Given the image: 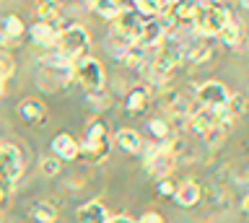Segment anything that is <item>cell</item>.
Listing matches in <instances>:
<instances>
[{
    "label": "cell",
    "instance_id": "e0dca14e",
    "mask_svg": "<svg viewBox=\"0 0 249 223\" xmlns=\"http://www.w3.org/2000/svg\"><path fill=\"white\" fill-rule=\"evenodd\" d=\"M60 16H62V5H60V3H50V0H44V3L36 5V21H39V24L60 26V24H57Z\"/></svg>",
    "mask_w": 249,
    "mask_h": 223
},
{
    "label": "cell",
    "instance_id": "4fadbf2b",
    "mask_svg": "<svg viewBox=\"0 0 249 223\" xmlns=\"http://www.w3.org/2000/svg\"><path fill=\"white\" fill-rule=\"evenodd\" d=\"M75 215H78V221H81V223H107L109 221L107 207H104V203H99V200H91V203L81 205Z\"/></svg>",
    "mask_w": 249,
    "mask_h": 223
},
{
    "label": "cell",
    "instance_id": "83f0119b",
    "mask_svg": "<svg viewBox=\"0 0 249 223\" xmlns=\"http://www.w3.org/2000/svg\"><path fill=\"white\" fill-rule=\"evenodd\" d=\"M226 133H229L226 127L215 125V127H210L208 133H202V137H205V143H208V145H221V140L226 137Z\"/></svg>",
    "mask_w": 249,
    "mask_h": 223
},
{
    "label": "cell",
    "instance_id": "52a82bcc",
    "mask_svg": "<svg viewBox=\"0 0 249 223\" xmlns=\"http://www.w3.org/2000/svg\"><path fill=\"white\" fill-rule=\"evenodd\" d=\"M23 172V156L21 151L11 143H3L0 140V182L3 184H11L21 176Z\"/></svg>",
    "mask_w": 249,
    "mask_h": 223
},
{
    "label": "cell",
    "instance_id": "e575fe53",
    "mask_svg": "<svg viewBox=\"0 0 249 223\" xmlns=\"http://www.w3.org/2000/svg\"><path fill=\"white\" fill-rule=\"evenodd\" d=\"M244 213H247V215H249V195H247V197H244Z\"/></svg>",
    "mask_w": 249,
    "mask_h": 223
},
{
    "label": "cell",
    "instance_id": "5bb4252c",
    "mask_svg": "<svg viewBox=\"0 0 249 223\" xmlns=\"http://www.w3.org/2000/svg\"><path fill=\"white\" fill-rule=\"evenodd\" d=\"M62 26H52V24H36L31 26V42L36 44V47H54V42H57V34H60Z\"/></svg>",
    "mask_w": 249,
    "mask_h": 223
},
{
    "label": "cell",
    "instance_id": "2e32d148",
    "mask_svg": "<svg viewBox=\"0 0 249 223\" xmlns=\"http://www.w3.org/2000/svg\"><path fill=\"white\" fill-rule=\"evenodd\" d=\"M114 143L120 145L124 153H140L143 151V137H140L135 130H120L114 135Z\"/></svg>",
    "mask_w": 249,
    "mask_h": 223
},
{
    "label": "cell",
    "instance_id": "7a4b0ae2",
    "mask_svg": "<svg viewBox=\"0 0 249 223\" xmlns=\"http://www.w3.org/2000/svg\"><path fill=\"white\" fill-rule=\"evenodd\" d=\"M231 18H233L231 11L221 3H195L192 29L202 36V39H208V36H215Z\"/></svg>",
    "mask_w": 249,
    "mask_h": 223
},
{
    "label": "cell",
    "instance_id": "f1b7e54d",
    "mask_svg": "<svg viewBox=\"0 0 249 223\" xmlns=\"http://www.w3.org/2000/svg\"><path fill=\"white\" fill-rule=\"evenodd\" d=\"M148 130H151V133H153L156 137H159V143H161V140H166L169 133H171V127H169L163 120H153L151 125H148Z\"/></svg>",
    "mask_w": 249,
    "mask_h": 223
},
{
    "label": "cell",
    "instance_id": "d6986e66",
    "mask_svg": "<svg viewBox=\"0 0 249 223\" xmlns=\"http://www.w3.org/2000/svg\"><path fill=\"white\" fill-rule=\"evenodd\" d=\"M190 125L202 135V133H208L210 127L218 125V117H215V112H210V109H197V112L190 114Z\"/></svg>",
    "mask_w": 249,
    "mask_h": 223
},
{
    "label": "cell",
    "instance_id": "74e56055",
    "mask_svg": "<svg viewBox=\"0 0 249 223\" xmlns=\"http://www.w3.org/2000/svg\"><path fill=\"white\" fill-rule=\"evenodd\" d=\"M0 203H3V192H0Z\"/></svg>",
    "mask_w": 249,
    "mask_h": 223
},
{
    "label": "cell",
    "instance_id": "7402d4cb",
    "mask_svg": "<svg viewBox=\"0 0 249 223\" xmlns=\"http://www.w3.org/2000/svg\"><path fill=\"white\" fill-rule=\"evenodd\" d=\"M210 55H213V47H210L208 42H195L192 47L184 50V57L190 60V63H208Z\"/></svg>",
    "mask_w": 249,
    "mask_h": 223
},
{
    "label": "cell",
    "instance_id": "9c48e42d",
    "mask_svg": "<svg viewBox=\"0 0 249 223\" xmlns=\"http://www.w3.org/2000/svg\"><path fill=\"white\" fill-rule=\"evenodd\" d=\"M145 166H148V174H153L156 179H166L171 174V169H174V153H171L169 143L163 145L159 153H153V156L145 158Z\"/></svg>",
    "mask_w": 249,
    "mask_h": 223
},
{
    "label": "cell",
    "instance_id": "277c9868",
    "mask_svg": "<svg viewBox=\"0 0 249 223\" xmlns=\"http://www.w3.org/2000/svg\"><path fill=\"white\" fill-rule=\"evenodd\" d=\"M73 78L75 83H81L86 94H101L104 91V83H107V75H104V68L96 57L86 55L81 57L78 63H73Z\"/></svg>",
    "mask_w": 249,
    "mask_h": 223
},
{
    "label": "cell",
    "instance_id": "8992f818",
    "mask_svg": "<svg viewBox=\"0 0 249 223\" xmlns=\"http://www.w3.org/2000/svg\"><path fill=\"white\" fill-rule=\"evenodd\" d=\"M231 91L223 86L221 81H202L197 88H195V99H197L200 109H210V112H218L223 109L226 102H229Z\"/></svg>",
    "mask_w": 249,
    "mask_h": 223
},
{
    "label": "cell",
    "instance_id": "603a6c76",
    "mask_svg": "<svg viewBox=\"0 0 249 223\" xmlns=\"http://www.w3.org/2000/svg\"><path fill=\"white\" fill-rule=\"evenodd\" d=\"M124 106H127V112H132V114L143 112L148 106V91L145 88H132L127 94V99H124Z\"/></svg>",
    "mask_w": 249,
    "mask_h": 223
},
{
    "label": "cell",
    "instance_id": "ffe728a7",
    "mask_svg": "<svg viewBox=\"0 0 249 223\" xmlns=\"http://www.w3.org/2000/svg\"><path fill=\"white\" fill-rule=\"evenodd\" d=\"M18 112H21V117L26 120V122H42V120L47 117L44 104L36 102V99H26V102L18 106Z\"/></svg>",
    "mask_w": 249,
    "mask_h": 223
},
{
    "label": "cell",
    "instance_id": "484cf974",
    "mask_svg": "<svg viewBox=\"0 0 249 223\" xmlns=\"http://www.w3.org/2000/svg\"><path fill=\"white\" fill-rule=\"evenodd\" d=\"M130 39H124V36H120V34H114V32H109V39H107V50L112 52V55L120 60L122 55H124V50L130 47Z\"/></svg>",
    "mask_w": 249,
    "mask_h": 223
},
{
    "label": "cell",
    "instance_id": "8fae6325",
    "mask_svg": "<svg viewBox=\"0 0 249 223\" xmlns=\"http://www.w3.org/2000/svg\"><path fill=\"white\" fill-rule=\"evenodd\" d=\"M52 153L57 161H75L81 156V145H78V140L73 135L60 133V135H54V140H52Z\"/></svg>",
    "mask_w": 249,
    "mask_h": 223
},
{
    "label": "cell",
    "instance_id": "ba28073f",
    "mask_svg": "<svg viewBox=\"0 0 249 223\" xmlns=\"http://www.w3.org/2000/svg\"><path fill=\"white\" fill-rule=\"evenodd\" d=\"M140 29H143V18H140L132 8H124L120 16L112 21V32L124 36V39H130V42H135V36H138Z\"/></svg>",
    "mask_w": 249,
    "mask_h": 223
},
{
    "label": "cell",
    "instance_id": "7c38bea8",
    "mask_svg": "<svg viewBox=\"0 0 249 223\" xmlns=\"http://www.w3.org/2000/svg\"><path fill=\"white\" fill-rule=\"evenodd\" d=\"M174 200L179 207H192L200 203V184L192 182V179H184L182 184H177L174 189Z\"/></svg>",
    "mask_w": 249,
    "mask_h": 223
},
{
    "label": "cell",
    "instance_id": "8d00e7d4",
    "mask_svg": "<svg viewBox=\"0 0 249 223\" xmlns=\"http://www.w3.org/2000/svg\"><path fill=\"white\" fill-rule=\"evenodd\" d=\"M0 94H3V81H0Z\"/></svg>",
    "mask_w": 249,
    "mask_h": 223
},
{
    "label": "cell",
    "instance_id": "cb8c5ba5",
    "mask_svg": "<svg viewBox=\"0 0 249 223\" xmlns=\"http://www.w3.org/2000/svg\"><path fill=\"white\" fill-rule=\"evenodd\" d=\"M120 63L127 65V68H143V63H145V50L138 47V44L132 42L130 47L124 50V55L120 57Z\"/></svg>",
    "mask_w": 249,
    "mask_h": 223
},
{
    "label": "cell",
    "instance_id": "d4e9b609",
    "mask_svg": "<svg viewBox=\"0 0 249 223\" xmlns=\"http://www.w3.org/2000/svg\"><path fill=\"white\" fill-rule=\"evenodd\" d=\"M132 11H135L143 21H148V18H156V16H159V3H156V0H135Z\"/></svg>",
    "mask_w": 249,
    "mask_h": 223
},
{
    "label": "cell",
    "instance_id": "3957f363",
    "mask_svg": "<svg viewBox=\"0 0 249 223\" xmlns=\"http://www.w3.org/2000/svg\"><path fill=\"white\" fill-rule=\"evenodd\" d=\"M91 47V39H89V32L83 26H65L60 29L57 34V42H54V55H60L62 60L68 63H78L81 57H86V52Z\"/></svg>",
    "mask_w": 249,
    "mask_h": 223
},
{
    "label": "cell",
    "instance_id": "ac0fdd59",
    "mask_svg": "<svg viewBox=\"0 0 249 223\" xmlns=\"http://www.w3.org/2000/svg\"><path fill=\"white\" fill-rule=\"evenodd\" d=\"M89 8L96 13V16H101L104 21H114L124 11V5L122 3H114V0H93Z\"/></svg>",
    "mask_w": 249,
    "mask_h": 223
},
{
    "label": "cell",
    "instance_id": "30bf717a",
    "mask_svg": "<svg viewBox=\"0 0 249 223\" xmlns=\"http://www.w3.org/2000/svg\"><path fill=\"white\" fill-rule=\"evenodd\" d=\"M163 36H166V29L161 26V21L159 18H148V21H143V29H140L138 36H135V44L143 47V50L159 47Z\"/></svg>",
    "mask_w": 249,
    "mask_h": 223
},
{
    "label": "cell",
    "instance_id": "4dcf8cb0",
    "mask_svg": "<svg viewBox=\"0 0 249 223\" xmlns=\"http://www.w3.org/2000/svg\"><path fill=\"white\" fill-rule=\"evenodd\" d=\"M156 189H159V195H163V197H174V189H177V184L169 179H159V184H156Z\"/></svg>",
    "mask_w": 249,
    "mask_h": 223
},
{
    "label": "cell",
    "instance_id": "44dd1931",
    "mask_svg": "<svg viewBox=\"0 0 249 223\" xmlns=\"http://www.w3.org/2000/svg\"><path fill=\"white\" fill-rule=\"evenodd\" d=\"M23 34V21L18 16H5L3 18V39L5 44H16V39H21Z\"/></svg>",
    "mask_w": 249,
    "mask_h": 223
},
{
    "label": "cell",
    "instance_id": "1f68e13d",
    "mask_svg": "<svg viewBox=\"0 0 249 223\" xmlns=\"http://www.w3.org/2000/svg\"><path fill=\"white\" fill-rule=\"evenodd\" d=\"M135 223H163V218L159 213H145V215H140Z\"/></svg>",
    "mask_w": 249,
    "mask_h": 223
},
{
    "label": "cell",
    "instance_id": "d6a6232c",
    "mask_svg": "<svg viewBox=\"0 0 249 223\" xmlns=\"http://www.w3.org/2000/svg\"><path fill=\"white\" fill-rule=\"evenodd\" d=\"M107 223H135V221L127 218V215H114V218H109Z\"/></svg>",
    "mask_w": 249,
    "mask_h": 223
},
{
    "label": "cell",
    "instance_id": "f546056e",
    "mask_svg": "<svg viewBox=\"0 0 249 223\" xmlns=\"http://www.w3.org/2000/svg\"><path fill=\"white\" fill-rule=\"evenodd\" d=\"M42 172L47 174V176H54V174H60V161L54 158V156H50V158H42Z\"/></svg>",
    "mask_w": 249,
    "mask_h": 223
},
{
    "label": "cell",
    "instance_id": "4316f807",
    "mask_svg": "<svg viewBox=\"0 0 249 223\" xmlns=\"http://www.w3.org/2000/svg\"><path fill=\"white\" fill-rule=\"evenodd\" d=\"M54 207L50 203H36L34 207H31V218L39 221V223H54Z\"/></svg>",
    "mask_w": 249,
    "mask_h": 223
},
{
    "label": "cell",
    "instance_id": "6da1fadb",
    "mask_svg": "<svg viewBox=\"0 0 249 223\" xmlns=\"http://www.w3.org/2000/svg\"><path fill=\"white\" fill-rule=\"evenodd\" d=\"M184 50H187V44L177 34H166L161 39V44L156 47L153 63H148V68H143V73H148V78L153 83L166 81V75L184 60Z\"/></svg>",
    "mask_w": 249,
    "mask_h": 223
},
{
    "label": "cell",
    "instance_id": "5b68a950",
    "mask_svg": "<svg viewBox=\"0 0 249 223\" xmlns=\"http://www.w3.org/2000/svg\"><path fill=\"white\" fill-rule=\"evenodd\" d=\"M78 145H81V153H83V156L89 158V161H101V158H107L112 140H109V133H107L104 122L93 120L91 125H89V130H86L83 143H78Z\"/></svg>",
    "mask_w": 249,
    "mask_h": 223
},
{
    "label": "cell",
    "instance_id": "836d02e7",
    "mask_svg": "<svg viewBox=\"0 0 249 223\" xmlns=\"http://www.w3.org/2000/svg\"><path fill=\"white\" fill-rule=\"evenodd\" d=\"M241 42H247V50H249V29H244V39Z\"/></svg>",
    "mask_w": 249,
    "mask_h": 223
},
{
    "label": "cell",
    "instance_id": "d590c367",
    "mask_svg": "<svg viewBox=\"0 0 249 223\" xmlns=\"http://www.w3.org/2000/svg\"><path fill=\"white\" fill-rule=\"evenodd\" d=\"M241 8H244V11H249V0H244V3H241Z\"/></svg>",
    "mask_w": 249,
    "mask_h": 223
},
{
    "label": "cell",
    "instance_id": "9a60e30c",
    "mask_svg": "<svg viewBox=\"0 0 249 223\" xmlns=\"http://www.w3.org/2000/svg\"><path fill=\"white\" fill-rule=\"evenodd\" d=\"M215 36H218V42H221L223 47H231L233 50V47H239V44H241V39H244V26H241L236 18H231Z\"/></svg>",
    "mask_w": 249,
    "mask_h": 223
}]
</instances>
